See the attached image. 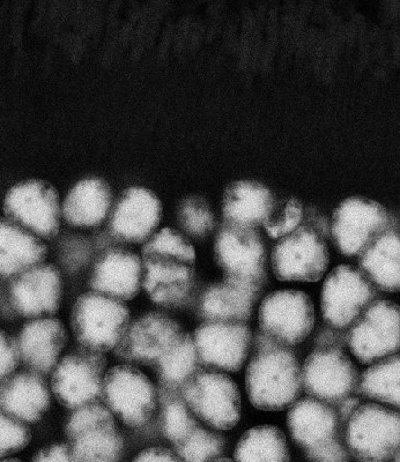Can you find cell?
Wrapping results in <instances>:
<instances>
[{
    "instance_id": "obj_29",
    "label": "cell",
    "mask_w": 400,
    "mask_h": 462,
    "mask_svg": "<svg viewBox=\"0 0 400 462\" xmlns=\"http://www.w3.org/2000/svg\"><path fill=\"white\" fill-rule=\"evenodd\" d=\"M110 203V189L105 181L99 178L85 179L67 196L64 217L74 226H95L106 218Z\"/></svg>"
},
{
    "instance_id": "obj_4",
    "label": "cell",
    "mask_w": 400,
    "mask_h": 462,
    "mask_svg": "<svg viewBox=\"0 0 400 462\" xmlns=\"http://www.w3.org/2000/svg\"><path fill=\"white\" fill-rule=\"evenodd\" d=\"M131 323L123 301L97 292L80 295L71 311V328L78 345L98 353L114 350Z\"/></svg>"
},
{
    "instance_id": "obj_18",
    "label": "cell",
    "mask_w": 400,
    "mask_h": 462,
    "mask_svg": "<svg viewBox=\"0 0 400 462\" xmlns=\"http://www.w3.org/2000/svg\"><path fill=\"white\" fill-rule=\"evenodd\" d=\"M62 297L60 273L43 263L12 278L7 294L12 311L28 319L56 315Z\"/></svg>"
},
{
    "instance_id": "obj_26",
    "label": "cell",
    "mask_w": 400,
    "mask_h": 462,
    "mask_svg": "<svg viewBox=\"0 0 400 462\" xmlns=\"http://www.w3.org/2000/svg\"><path fill=\"white\" fill-rule=\"evenodd\" d=\"M359 266L377 290L398 293L400 240L396 231L388 229L370 242L359 254Z\"/></svg>"
},
{
    "instance_id": "obj_34",
    "label": "cell",
    "mask_w": 400,
    "mask_h": 462,
    "mask_svg": "<svg viewBox=\"0 0 400 462\" xmlns=\"http://www.w3.org/2000/svg\"><path fill=\"white\" fill-rule=\"evenodd\" d=\"M174 447L181 461H214L223 457L227 448V439L219 430L198 426Z\"/></svg>"
},
{
    "instance_id": "obj_35",
    "label": "cell",
    "mask_w": 400,
    "mask_h": 462,
    "mask_svg": "<svg viewBox=\"0 0 400 462\" xmlns=\"http://www.w3.org/2000/svg\"><path fill=\"white\" fill-rule=\"evenodd\" d=\"M31 441L32 431L28 424L0 411V460L16 456Z\"/></svg>"
},
{
    "instance_id": "obj_7",
    "label": "cell",
    "mask_w": 400,
    "mask_h": 462,
    "mask_svg": "<svg viewBox=\"0 0 400 462\" xmlns=\"http://www.w3.org/2000/svg\"><path fill=\"white\" fill-rule=\"evenodd\" d=\"M214 255L225 281L263 294L266 284L267 253L255 228L224 226L214 243Z\"/></svg>"
},
{
    "instance_id": "obj_43",
    "label": "cell",
    "mask_w": 400,
    "mask_h": 462,
    "mask_svg": "<svg viewBox=\"0 0 400 462\" xmlns=\"http://www.w3.org/2000/svg\"><path fill=\"white\" fill-rule=\"evenodd\" d=\"M360 404L361 401L359 398V394L354 393L352 396L339 402V403L335 405L339 419L343 427L345 426L348 419H350V415L354 412V410L357 409Z\"/></svg>"
},
{
    "instance_id": "obj_15",
    "label": "cell",
    "mask_w": 400,
    "mask_h": 462,
    "mask_svg": "<svg viewBox=\"0 0 400 462\" xmlns=\"http://www.w3.org/2000/svg\"><path fill=\"white\" fill-rule=\"evenodd\" d=\"M301 372L302 386L309 397L335 406L357 393L359 369L343 348H315Z\"/></svg>"
},
{
    "instance_id": "obj_25",
    "label": "cell",
    "mask_w": 400,
    "mask_h": 462,
    "mask_svg": "<svg viewBox=\"0 0 400 462\" xmlns=\"http://www.w3.org/2000/svg\"><path fill=\"white\" fill-rule=\"evenodd\" d=\"M261 296L224 280L203 291L198 297L196 312L203 322L220 320L247 323L253 316L255 305Z\"/></svg>"
},
{
    "instance_id": "obj_17",
    "label": "cell",
    "mask_w": 400,
    "mask_h": 462,
    "mask_svg": "<svg viewBox=\"0 0 400 462\" xmlns=\"http://www.w3.org/2000/svg\"><path fill=\"white\" fill-rule=\"evenodd\" d=\"M388 229L390 217L382 205L355 197L344 200L333 214L332 236L341 254L354 257Z\"/></svg>"
},
{
    "instance_id": "obj_5",
    "label": "cell",
    "mask_w": 400,
    "mask_h": 462,
    "mask_svg": "<svg viewBox=\"0 0 400 462\" xmlns=\"http://www.w3.org/2000/svg\"><path fill=\"white\" fill-rule=\"evenodd\" d=\"M65 436L74 461L122 459L123 439L115 416L101 402L72 410L65 424Z\"/></svg>"
},
{
    "instance_id": "obj_10",
    "label": "cell",
    "mask_w": 400,
    "mask_h": 462,
    "mask_svg": "<svg viewBox=\"0 0 400 462\" xmlns=\"http://www.w3.org/2000/svg\"><path fill=\"white\" fill-rule=\"evenodd\" d=\"M398 304L377 298L347 329L346 345L362 365L399 353Z\"/></svg>"
},
{
    "instance_id": "obj_30",
    "label": "cell",
    "mask_w": 400,
    "mask_h": 462,
    "mask_svg": "<svg viewBox=\"0 0 400 462\" xmlns=\"http://www.w3.org/2000/svg\"><path fill=\"white\" fill-rule=\"evenodd\" d=\"M399 353L369 365L359 376L357 393L362 398L398 410L400 407Z\"/></svg>"
},
{
    "instance_id": "obj_38",
    "label": "cell",
    "mask_w": 400,
    "mask_h": 462,
    "mask_svg": "<svg viewBox=\"0 0 400 462\" xmlns=\"http://www.w3.org/2000/svg\"><path fill=\"white\" fill-rule=\"evenodd\" d=\"M20 364L16 339L0 329V385L18 370Z\"/></svg>"
},
{
    "instance_id": "obj_27",
    "label": "cell",
    "mask_w": 400,
    "mask_h": 462,
    "mask_svg": "<svg viewBox=\"0 0 400 462\" xmlns=\"http://www.w3.org/2000/svg\"><path fill=\"white\" fill-rule=\"evenodd\" d=\"M273 208L271 192L259 183L235 182L225 192L223 212L227 225L256 228L270 219Z\"/></svg>"
},
{
    "instance_id": "obj_40",
    "label": "cell",
    "mask_w": 400,
    "mask_h": 462,
    "mask_svg": "<svg viewBox=\"0 0 400 462\" xmlns=\"http://www.w3.org/2000/svg\"><path fill=\"white\" fill-rule=\"evenodd\" d=\"M347 330H340L328 324H325L315 332L314 346L315 348H345Z\"/></svg>"
},
{
    "instance_id": "obj_36",
    "label": "cell",
    "mask_w": 400,
    "mask_h": 462,
    "mask_svg": "<svg viewBox=\"0 0 400 462\" xmlns=\"http://www.w3.org/2000/svg\"><path fill=\"white\" fill-rule=\"evenodd\" d=\"M180 223L184 230L195 237H205L214 229L210 208L200 198L185 200L180 210Z\"/></svg>"
},
{
    "instance_id": "obj_13",
    "label": "cell",
    "mask_w": 400,
    "mask_h": 462,
    "mask_svg": "<svg viewBox=\"0 0 400 462\" xmlns=\"http://www.w3.org/2000/svg\"><path fill=\"white\" fill-rule=\"evenodd\" d=\"M329 263L327 243L308 226L280 237L271 255L273 273L281 282H316L323 278Z\"/></svg>"
},
{
    "instance_id": "obj_23",
    "label": "cell",
    "mask_w": 400,
    "mask_h": 462,
    "mask_svg": "<svg viewBox=\"0 0 400 462\" xmlns=\"http://www.w3.org/2000/svg\"><path fill=\"white\" fill-rule=\"evenodd\" d=\"M143 264L135 253L125 250H111L95 263L90 287L94 292L130 301L142 288Z\"/></svg>"
},
{
    "instance_id": "obj_2",
    "label": "cell",
    "mask_w": 400,
    "mask_h": 462,
    "mask_svg": "<svg viewBox=\"0 0 400 462\" xmlns=\"http://www.w3.org/2000/svg\"><path fill=\"white\" fill-rule=\"evenodd\" d=\"M246 370V392L251 406L267 412L283 411L303 390L301 363L292 346L255 335Z\"/></svg>"
},
{
    "instance_id": "obj_6",
    "label": "cell",
    "mask_w": 400,
    "mask_h": 462,
    "mask_svg": "<svg viewBox=\"0 0 400 462\" xmlns=\"http://www.w3.org/2000/svg\"><path fill=\"white\" fill-rule=\"evenodd\" d=\"M182 396L198 421L213 430H232L241 420V394L224 372L199 370L184 385Z\"/></svg>"
},
{
    "instance_id": "obj_9",
    "label": "cell",
    "mask_w": 400,
    "mask_h": 462,
    "mask_svg": "<svg viewBox=\"0 0 400 462\" xmlns=\"http://www.w3.org/2000/svg\"><path fill=\"white\" fill-rule=\"evenodd\" d=\"M107 359L103 353L80 346L59 360L51 375V392L66 409L101 402Z\"/></svg>"
},
{
    "instance_id": "obj_24",
    "label": "cell",
    "mask_w": 400,
    "mask_h": 462,
    "mask_svg": "<svg viewBox=\"0 0 400 462\" xmlns=\"http://www.w3.org/2000/svg\"><path fill=\"white\" fill-rule=\"evenodd\" d=\"M161 213L159 199L151 191L131 189L111 218V231L124 242H146L159 226Z\"/></svg>"
},
{
    "instance_id": "obj_1",
    "label": "cell",
    "mask_w": 400,
    "mask_h": 462,
    "mask_svg": "<svg viewBox=\"0 0 400 462\" xmlns=\"http://www.w3.org/2000/svg\"><path fill=\"white\" fill-rule=\"evenodd\" d=\"M142 256V287L153 303L177 310L194 300L196 255L186 237L173 229H162L148 238Z\"/></svg>"
},
{
    "instance_id": "obj_31",
    "label": "cell",
    "mask_w": 400,
    "mask_h": 462,
    "mask_svg": "<svg viewBox=\"0 0 400 462\" xmlns=\"http://www.w3.org/2000/svg\"><path fill=\"white\" fill-rule=\"evenodd\" d=\"M234 460L290 461V448L284 431L272 424L250 428L237 441Z\"/></svg>"
},
{
    "instance_id": "obj_20",
    "label": "cell",
    "mask_w": 400,
    "mask_h": 462,
    "mask_svg": "<svg viewBox=\"0 0 400 462\" xmlns=\"http://www.w3.org/2000/svg\"><path fill=\"white\" fill-rule=\"evenodd\" d=\"M16 341L25 369L47 376L60 360L67 341L66 328L53 316L32 319L21 328Z\"/></svg>"
},
{
    "instance_id": "obj_8",
    "label": "cell",
    "mask_w": 400,
    "mask_h": 462,
    "mask_svg": "<svg viewBox=\"0 0 400 462\" xmlns=\"http://www.w3.org/2000/svg\"><path fill=\"white\" fill-rule=\"evenodd\" d=\"M102 403L130 428H142L157 411V387L142 371L130 364L107 370L102 387Z\"/></svg>"
},
{
    "instance_id": "obj_28",
    "label": "cell",
    "mask_w": 400,
    "mask_h": 462,
    "mask_svg": "<svg viewBox=\"0 0 400 462\" xmlns=\"http://www.w3.org/2000/svg\"><path fill=\"white\" fill-rule=\"evenodd\" d=\"M47 257L46 245L27 229L0 221V277L14 278Z\"/></svg>"
},
{
    "instance_id": "obj_41",
    "label": "cell",
    "mask_w": 400,
    "mask_h": 462,
    "mask_svg": "<svg viewBox=\"0 0 400 462\" xmlns=\"http://www.w3.org/2000/svg\"><path fill=\"white\" fill-rule=\"evenodd\" d=\"M33 461H74L70 447L67 443H55L43 447L32 457Z\"/></svg>"
},
{
    "instance_id": "obj_22",
    "label": "cell",
    "mask_w": 400,
    "mask_h": 462,
    "mask_svg": "<svg viewBox=\"0 0 400 462\" xmlns=\"http://www.w3.org/2000/svg\"><path fill=\"white\" fill-rule=\"evenodd\" d=\"M50 405L46 379L34 371L17 370L0 385V411L26 424L40 422Z\"/></svg>"
},
{
    "instance_id": "obj_12",
    "label": "cell",
    "mask_w": 400,
    "mask_h": 462,
    "mask_svg": "<svg viewBox=\"0 0 400 462\" xmlns=\"http://www.w3.org/2000/svg\"><path fill=\"white\" fill-rule=\"evenodd\" d=\"M377 300V288L360 270L340 265L329 273L321 292L325 324L347 330Z\"/></svg>"
},
{
    "instance_id": "obj_37",
    "label": "cell",
    "mask_w": 400,
    "mask_h": 462,
    "mask_svg": "<svg viewBox=\"0 0 400 462\" xmlns=\"http://www.w3.org/2000/svg\"><path fill=\"white\" fill-rule=\"evenodd\" d=\"M302 206L297 199H292L286 205L285 218L277 223L265 221L263 223L266 233L274 240L292 233L293 230L299 227L302 216Z\"/></svg>"
},
{
    "instance_id": "obj_16",
    "label": "cell",
    "mask_w": 400,
    "mask_h": 462,
    "mask_svg": "<svg viewBox=\"0 0 400 462\" xmlns=\"http://www.w3.org/2000/svg\"><path fill=\"white\" fill-rule=\"evenodd\" d=\"M203 368L236 374L242 369L253 344L250 326L242 322L205 320L192 333Z\"/></svg>"
},
{
    "instance_id": "obj_42",
    "label": "cell",
    "mask_w": 400,
    "mask_h": 462,
    "mask_svg": "<svg viewBox=\"0 0 400 462\" xmlns=\"http://www.w3.org/2000/svg\"><path fill=\"white\" fill-rule=\"evenodd\" d=\"M133 461H160L176 462L181 461L174 450L165 448V447H151V448L141 451Z\"/></svg>"
},
{
    "instance_id": "obj_19",
    "label": "cell",
    "mask_w": 400,
    "mask_h": 462,
    "mask_svg": "<svg viewBox=\"0 0 400 462\" xmlns=\"http://www.w3.org/2000/svg\"><path fill=\"white\" fill-rule=\"evenodd\" d=\"M5 208L20 226L41 238L54 237L60 226V204L53 186L44 181L17 185L7 195Z\"/></svg>"
},
{
    "instance_id": "obj_21",
    "label": "cell",
    "mask_w": 400,
    "mask_h": 462,
    "mask_svg": "<svg viewBox=\"0 0 400 462\" xmlns=\"http://www.w3.org/2000/svg\"><path fill=\"white\" fill-rule=\"evenodd\" d=\"M286 424L293 442L304 451L344 437L336 407L309 396L295 402Z\"/></svg>"
},
{
    "instance_id": "obj_39",
    "label": "cell",
    "mask_w": 400,
    "mask_h": 462,
    "mask_svg": "<svg viewBox=\"0 0 400 462\" xmlns=\"http://www.w3.org/2000/svg\"><path fill=\"white\" fill-rule=\"evenodd\" d=\"M305 454L309 461H350L352 459L344 442V437L305 451Z\"/></svg>"
},
{
    "instance_id": "obj_33",
    "label": "cell",
    "mask_w": 400,
    "mask_h": 462,
    "mask_svg": "<svg viewBox=\"0 0 400 462\" xmlns=\"http://www.w3.org/2000/svg\"><path fill=\"white\" fill-rule=\"evenodd\" d=\"M158 396L161 407L162 435L175 446L183 441L198 426L199 421L191 412L181 391L159 386Z\"/></svg>"
},
{
    "instance_id": "obj_32",
    "label": "cell",
    "mask_w": 400,
    "mask_h": 462,
    "mask_svg": "<svg viewBox=\"0 0 400 462\" xmlns=\"http://www.w3.org/2000/svg\"><path fill=\"white\" fill-rule=\"evenodd\" d=\"M202 369L192 334L184 331L153 370L157 372L159 386L182 392L184 385Z\"/></svg>"
},
{
    "instance_id": "obj_3",
    "label": "cell",
    "mask_w": 400,
    "mask_h": 462,
    "mask_svg": "<svg viewBox=\"0 0 400 462\" xmlns=\"http://www.w3.org/2000/svg\"><path fill=\"white\" fill-rule=\"evenodd\" d=\"M344 442L354 459L399 461L398 410L377 403L360 404L345 423Z\"/></svg>"
},
{
    "instance_id": "obj_14",
    "label": "cell",
    "mask_w": 400,
    "mask_h": 462,
    "mask_svg": "<svg viewBox=\"0 0 400 462\" xmlns=\"http://www.w3.org/2000/svg\"><path fill=\"white\" fill-rule=\"evenodd\" d=\"M183 333L173 318L159 311L147 312L130 323L114 354L124 364L154 369Z\"/></svg>"
},
{
    "instance_id": "obj_11",
    "label": "cell",
    "mask_w": 400,
    "mask_h": 462,
    "mask_svg": "<svg viewBox=\"0 0 400 462\" xmlns=\"http://www.w3.org/2000/svg\"><path fill=\"white\" fill-rule=\"evenodd\" d=\"M258 324L259 329L274 341L292 347L298 346L314 329V303L300 290L274 291L259 308Z\"/></svg>"
}]
</instances>
